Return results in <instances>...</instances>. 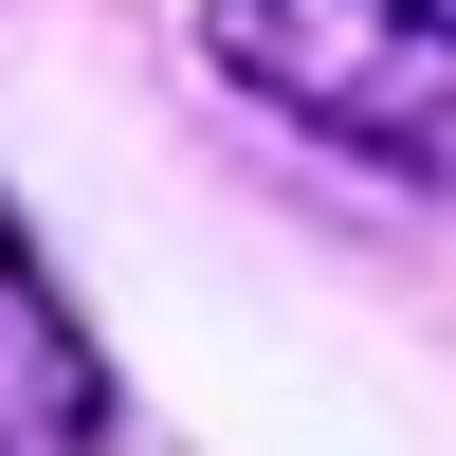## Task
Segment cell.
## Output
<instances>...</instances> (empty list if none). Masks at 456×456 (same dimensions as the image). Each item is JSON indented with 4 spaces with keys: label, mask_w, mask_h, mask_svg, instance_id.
I'll return each instance as SVG.
<instances>
[{
    "label": "cell",
    "mask_w": 456,
    "mask_h": 456,
    "mask_svg": "<svg viewBox=\"0 0 456 456\" xmlns=\"http://www.w3.org/2000/svg\"><path fill=\"white\" fill-rule=\"evenodd\" d=\"M201 55L365 165L456 183V0H201Z\"/></svg>",
    "instance_id": "1"
},
{
    "label": "cell",
    "mask_w": 456,
    "mask_h": 456,
    "mask_svg": "<svg viewBox=\"0 0 456 456\" xmlns=\"http://www.w3.org/2000/svg\"><path fill=\"white\" fill-rule=\"evenodd\" d=\"M92 438H110V365H92V329L55 311L37 238L0 219V456H92Z\"/></svg>",
    "instance_id": "2"
}]
</instances>
